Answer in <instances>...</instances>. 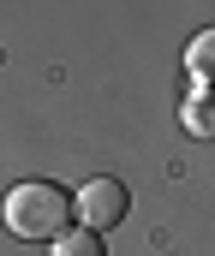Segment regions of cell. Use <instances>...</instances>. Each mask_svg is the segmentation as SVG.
Wrapping results in <instances>:
<instances>
[{
	"instance_id": "obj_3",
	"label": "cell",
	"mask_w": 215,
	"mask_h": 256,
	"mask_svg": "<svg viewBox=\"0 0 215 256\" xmlns=\"http://www.w3.org/2000/svg\"><path fill=\"white\" fill-rule=\"evenodd\" d=\"M179 126L191 131L197 143H215V90H197V96L179 108Z\"/></svg>"
},
{
	"instance_id": "obj_5",
	"label": "cell",
	"mask_w": 215,
	"mask_h": 256,
	"mask_svg": "<svg viewBox=\"0 0 215 256\" xmlns=\"http://www.w3.org/2000/svg\"><path fill=\"white\" fill-rule=\"evenodd\" d=\"M54 256H108V244H102V232H90V226H72L66 238H54Z\"/></svg>"
},
{
	"instance_id": "obj_4",
	"label": "cell",
	"mask_w": 215,
	"mask_h": 256,
	"mask_svg": "<svg viewBox=\"0 0 215 256\" xmlns=\"http://www.w3.org/2000/svg\"><path fill=\"white\" fill-rule=\"evenodd\" d=\"M185 72H191L203 90H215V30H197V36H191V48H185Z\"/></svg>"
},
{
	"instance_id": "obj_2",
	"label": "cell",
	"mask_w": 215,
	"mask_h": 256,
	"mask_svg": "<svg viewBox=\"0 0 215 256\" xmlns=\"http://www.w3.org/2000/svg\"><path fill=\"white\" fill-rule=\"evenodd\" d=\"M72 202H78V226H90V232H108V226H120L132 214V191L120 179H90Z\"/></svg>"
},
{
	"instance_id": "obj_1",
	"label": "cell",
	"mask_w": 215,
	"mask_h": 256,
	"mask_svg": "<svg viewBox=\"0 0 215 256\" xmlns=\"http://www.w3.org/2000/svg\"><path fill=\"white\" fill-rule=\"evenodd\" d=\"M72 214H78V202H72L54 179H24V185L6 191V226H12L18 238H30V244L66 238V232H72Z\"/></svg>"
}]
</instances>
